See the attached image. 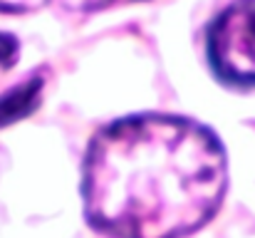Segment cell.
<instances>
[{"mask_svg":"<svg viewBox=\"0 0 255 238\" xmlns=\"http://www.w3.org/2000/svg\"><path fill=\"white\" fill-rule=\"evenodd\" d=\"M42 84H45V79L37 72V75L25 77L17 87L7 89L0 97V127L12 124V122L27 117L30 112H35L40 104V97H42Z\"/></svg>","mask_w":255,"mask_h":238,"instance_id":"3","label":"cell"},{"mask_svg":"<svg viewBox=\"0 0 255 238\" xmlns=\"http://www.w3.org/2000/svg\"><path fill=\"white\" fill-rule=\"evenodd\" d=\"M119 2H139V0H67V5L80 7V10H104V7L119 5Z\"/></svg>","mask_w":255,"mask_h":238,"instance_id":"6","label":"cell"},{"mask_svg":"<svg viewBox=\"0 0 255 238\" xmlns=\"http://www.w3.org/2000/svg\"><path fill=\"white\" fill-rule=\"evenodd\" d=\"M17 52H20L17 40H15L12 35H7V32H0V77H2L7 70L15 67Z\"/></svg>","mask_w":255,"mask_h":238,"instance_id":"4","label":"cell"},{"mask_svg":"<svg viewBox=\"0 0 255 238\" xmlns=\"http://www.w3.org/2000/svg\"><path fill=\"white\" fill-rule=\"evenodd\" d=\"M228 159L206 124L134 114L102 127L82 166L87 221L114 238H183L223 204Z\"/></svg>","mask_w":255,"mask_h":238,"instance_id":"1","label":"cell"},{"mask_svg":"<svg viewBox=\"0 0 255 238\" xmlns=\"http://www.w3.org/2000/svg\"><path fill=\"white\" fill-rule=\"evenodd\" d=\"M45 5H47V0H0V12L25 15V12H35Z\"/></svg>","mask_w":255,"mask_h":238,"instance_id":"5","label":"cell"},{"mask_svg":"<svg viewBox=\"0 0 255 238\" xmlns=\"http://www.w3.org/2000/svg\"><path fill=\"white\" fill-rule=\"evenodd\" d=\"M208 62L218 79L255 87V0L231 2L211 22Z\"/></svg>","mask_w":255,"mask_h":238,"instance_id":"2","label":"cell"}]
</instances>
